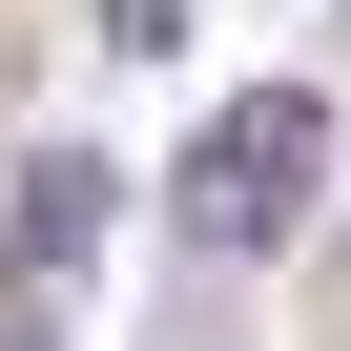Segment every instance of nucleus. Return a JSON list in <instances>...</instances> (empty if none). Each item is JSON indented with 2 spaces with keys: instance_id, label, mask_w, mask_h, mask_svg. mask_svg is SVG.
I'll list each match as a JSON object with an SVG mask.
<instances>
[{
  "instance_id": "1",
  "label": "nucleus",
  "mask_w": 351,
  "mask_h": 351,
  "mask_svg": "<svg viewBox=\"0 0 351 351\" xmlns=\"http://www.w3.org/2000/svg\"><path fill=\"white\" fill-rule=\"evenodd\" d=\"M310 186H330V104H310V83H228L207 145H186V228H207V248H289Z\"/></svg>"
},
{
  "instance_id": "2",
  "label": "nucleus",
  "mask_w": 351,
  "mask_h": 351,
  "mask_svg": "<svg viewBox=\"0 0 351 351\" xmlns=\"http://www.w3.org/2000/svg\"><path fill=\"white\" fill-rule=\"evenodd\" d=\"M83 248H104V165L42 145V165H21V269H83Z\"/></svg>"
}]
</instances>
